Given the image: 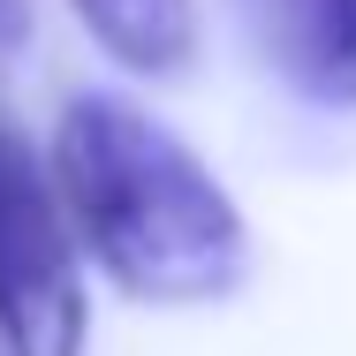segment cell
Instances as JSON below:
<instances>
[{
    "label": "cell",
    "instance_id": "1",
    "mask_svg": "<svg viewBox=\"0 0 356 356\" xmlns=\"http://www.w3.org/2000/svg\"><path fill=\"white\" fill-rule=\"evenodd\" d=\"M54 182L83 258L137 303H227L250 281V227L220 175L114 91H83L54 122Z\"/></svg>",
    "mask_w": 356,
    "mask_h": 356
},
{
    "label": "cell",
    "instance_id": "2",
    "mask_svg": "<svg viewBox=\"0 0 356 356\" xmlns=\"http://www.w3.org/2000/svg\"><path fill=\"white\" fill-rule=\"evenodd\" d=\"M83 266L61 182L0 122V349L8 356H83Z\"/></svg>",
    "mask_w": 356,
    "mask_h": 356
},
{
    "label": "cell",
    "instance_id": "3",
    "mask_svg": "<svg viewBox=\"0 0 356 356\" xmlns=\"http://www.w3.org/2000/svg\"><path fill=\"white\" fill-rule=\"evenodd\" d=\"M243 23L303 106H356V0H243Z\"/></svg>",
    "mask_w": 356,
    "mask_h": 356
},
{
    "label": "cell",
    "instance_id": "4",
    "mask_svg": "<svg viewBox=\"0 0 356 356\" xmlns=\"http://www.w3.org/2000/svg\"><path fill=\"white\" fill-rule=\"evenodd\" d=\"M83 38L144 83H182L197 61V0H69Z\"/></svg>",
    "mask_w": 356,
    "mask_h": 356
},
{
    "label": "cell",
    "instance_id": "5",
    "mask_svg": "<svg viewBox=\"0 0 356 356\" xmlns=\"http://www.w3.org/2000/svg\"><path fill=\"white\" fill-rule=\"evenodd\" d=\"M0 46H8V0H0Z\"/></svg>",
    "mask_w": 356,
    "mask_h": 356
}]
</instances>
